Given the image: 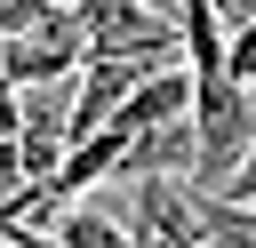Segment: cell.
<instances>
[{
  "label": "cell",
  "mask_w": 256,
  "mask_h": 248,
  "mask_svg": "<svg viewBox=\"0 0 256 248\" xmlns=\"http://www.w3.org/2000/svg\"><path fill=\"white\" fill-rule=\"evenodd\" d=\"M224 200H256V152H248V160H240V176H232V184H224Z\"/></svg>",
  "instance_id": "11"
},
{
  "label": "cell",
  "mask_w": 256,
  "mask_h": 248,
  "mask_svg": "<svg viewBox=\"0 0 256 248\" xmlns=\"http://www.w3.org/2000/svg\"><path fill=\"white\" fill-rule=\"evenodd\" d=\"M224 72H232L240 88H256V24H240V32L224 40Z\"/></svg>",
  "instance_id": "9"
},
{
  "label": "cell",
  "mask_w": 256,
  "mask_h": 248,
  "mask_svg": "<svg viewBox=\"0 0 256 248\" xmlns=\"http://www.w3.org/2000/svg\"><path fill=\"white\" fill-rule=\"evenodd\" d=\"M72 24L88 56H144V64H176V40H184V24L152 0H80Z\"/></svg>",
  "instance_id": "2"
},
{
  "label": "cell",
  "mask_w": 256,
  "mask_h": 248,
  "mask_svg": "<svg viewBox=\"0 0 256 248\" xmlns=\"http://www.w3.org/2000/svg\"><path fill=\"white\" fill-rule=\"evenodd\" d=\"M192 136H200V168H192V184H200V192H224V184L240 176V160L256 152V88H240L232 72H200Z\"/></svg>",
  "instance_id": "1"
},
{
  "label": "cell",
  "mask_w": 256,
  "mask_h": 248,
  "mask_svg": "<svg viewBox=\"0 0 256 248\" xmlns=\"http://www.w3.org/2000/svg\"><path fill=\"white\" fill-rule=\"evenodd\" d=\"M192 224L208 248H256V200H224V192L192 184Z\"/></svg>",
  "instance_id": "6"
},
{
  "label": "cell",
  "mask_w": 256,
  "mask_h": 248,
  "mask_svg": "<svg viewBox=\"0 0 256 248\" xmlns=\"http://www.w3.org/2000/svg\"><path fill=\"white\" fill-rule=\"evenodd\" d=\"M192 96H200V72L192 64H160L104 128H128V136H144V128H168V120H192Z\"/></svg>",
  "instance_id": "4"
},
{
  "label": "cell",
  "mask_w": 256,
  "mask_h": 248,
  "mask_svg": "<svg viewBox=\"0 0 256 248\" xmlns=\"http://www.w3.org/2000/svg\"><path fill=\"white\" fill-rule=\"evenodd\" d=\"M192 168H200V136H192V120L144 128V136L128 144V160H120V176H184V184H192Z\"/></svg>",
  "instance_id": "5"
},
{
  "label": "cell",
  "mask_w": 256,
  "mask_h": 248,
  "mask_svg": "<svg viewBox=\"0 0 256 248\" xmlns=\"http://www.w3.org/2000/svg\"><path fill=\"white\" fill-rule=\"evenodd\" d=\"M32 232H56L64 248H144V240H136L112 208H96V200H80V208H64L56 224H32Z\"/></svg>",
  "instance_id": "7"
},
{
  "label": "cell",
  "mask_w": 256,
  "mask_h": 248,
  "mask_svg": "<svg viewBox=\"0 0 256 248\" xmlns=\"http://www.w3.org/2000/svg\"><path fill=\"white\" fill-rule=\"evenodd\" d=\"M64 16V0H0V40H24V32H48Z\"/></svg>",
  "instance_id": "8"
},
{
  "label": "cell",
  "mask_w": 256,
  "mask_h": 248,
  "mask_svg": "<svg viewBox=\"0 0 256 248\" xmlns=\"http://www.w3.org/2000/svg\"><path fill=\"white\" fill-rule=\"evenodd\" d=\"M64 8H80V0H64Z\"/></svg>",
  "instance_id": "12"
},
{
  "label": "cell",
  "mask_w": 256,
  "mask_h": 248,
  "mask_svg": "<svg viewBox=\"0 0 256 248\" xmlns=\"http://www.w3.org/2000/svg\"><path fill=\"white\" fill-rule=\"evenodd\" d=\"M208 8H216V24H224V40H232L240 24H256V0H208Z\"/></svg>",
  "instance_id": "10"
},
{
  "label": "cell",
  "mask_w": 256,
  "mask_h": 248,
  "mask_svg": "<svg viewBox=\"0 0 256 248\" xmlns=\"http://www.w3.org/2000/svg\"><path fill=\"white\" fill-rule=\"evenodd\" d=\"M152 72H160V64H144V56H88L80 80H72V136H96Z\"/></svg>",
  "instance_id": "3"
}]
</instances>
